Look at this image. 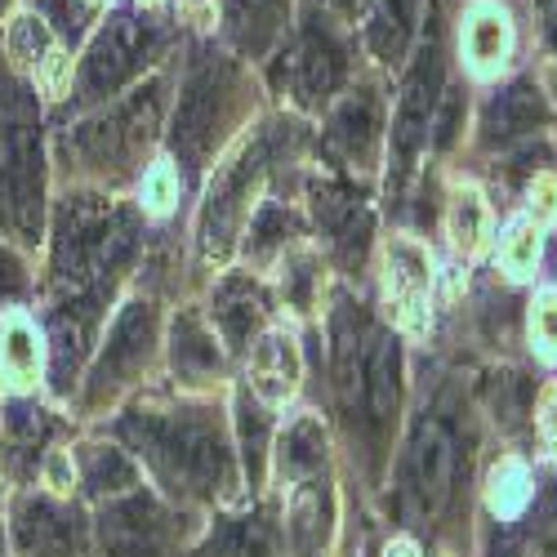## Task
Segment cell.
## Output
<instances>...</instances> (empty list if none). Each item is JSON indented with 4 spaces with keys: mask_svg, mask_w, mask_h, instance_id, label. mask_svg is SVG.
Wrapping results in <instances>:
<instances>
[{
    "mask_svg": "<svg viewBox=\"0 0 557 557\" xmlns=\"http://www.w3.org/2000/svg\"><path fill=\"white\" fill-rule=\"evenodd\" d=\"M45 178L40 95L0 63V242L18 255L45 242Z\"/></svg>",
    "mask_w": 557,
    "mask_h": 557,
    "instance_id": "6da1fadb",
    "label": "cell"
},
{
    "mask_svg": "<svg viewBox=\"0 0 557 557\" xmlns=\"http://www.w3.org/2000/svg\"><path fill=\"white\" fill-rule=\"evenodd\" d=\"M121 437L174 486L214 495L232 482L227 437L206 410H178V414L134 410L121 424Z\"/></svg>",
    "mask_w": 557,
    "mask_h": 557,
    "instance_id": "7a4b0ae2",
    "label": "cell"
},
{
    "mask_svg": "<svg viewBox=\"0 0 557 557\" xmlns=\"http://www.w3.org/2000/svg\"><path fill=\"white\" fill-rule=\"evenodd\" d=\"M161 108H165V95H161V81H148L129 89V95L103 103L95 116H85L67 138L63 148L85 165V170H125L129 161H138V152H148V144L161 129Z\"/></svg>",
    "mask_w": 557,
    "mask_h": 557,
    "instance_id": "3957f363",
    "label": "cell"
},
{
    "mask_svg": "<svg viewBox=\"0 0 557 557\" xmlns=\"http://www.w3.org/2000/svg\"><path fill=\"white\" fill-rule=\"evenodd\" d=\"M161 27L148 14L121 10L112 18H103L89 32V45L76 67V95L81 103H112L116 89H125L138 72L152 63V54L161 50Z\"/></svg>",
    "mask_w": 557,
    "mask_h": 557,
    "instance_id": "277c9868",
    "label": "cell"
},
{
    "mask_svg": "<svg viewBox=\"0 0 557 557\" xmlns=\"http://www.w3.org/2000/svg\"><path fill=\"white\" fill-rule=\"evenodd\" d=\"M0 63L18 81H27L40 95V103H63L76 85L67 40L27 5H18L0 27Z\"/></svg>",
    "mask_w": 557,
    "mask_h": 557,
    "instance_id": "5b68a950",
    "label": "cell"
},
{
    "mask_svg": "<svg viewBox=\"0 0 557 557\" xmlns=\"http://www.w3.org/2000/svg\"><path fill=\"white\" fill-rule=\"evenodd\" d=\"M237 99V67L227 59H201L188 81H183L178 95V112H174V129H170V148L178 161L201 165L214 148V134L232 112Z\"/></svg>",
    "mask_w": 557,
    "mask_h": 557,
    "instance_id": "8992f818",
    "label": "cell"
},
{
    "mask_svg": "<svg viewBox=\"0 0 557 557\" xmlns=\"http://www.w3.org/2000/svg\"><path fill=\"white\" fill-rule=\"evenodd\" d=\"M446 95V81H442V45L437 36H420V50L410 59L406 85H401V103L393 116V183H401L414 174V161L424 157L429 138H433V116L437 103Z\"/></svg>",
    "mask_w": 557,
    "mask_h": 557,
    "instance_id": "52a82bcc",
    "label": "cell"
},
{
    "mask_svg": "<svg viewBox=\"0 0 557 557\" xmlns=\"http://www.w3.org/2000/svg\"><path fill=\"white\" fill-rule=\"evenodd\" d=\"M157 348V308L144 304V299H134L116 312L112 321V331L95 357V366H89V375H85V397L89 401H103L112 393H121L129 380H138V370L148 366Z\"/></svg>",
    "mask_w": 557,
    "mask_h": 557,
    "instance_id": "ba28073f",
    "label": "cell"
},
{
    "mask_svg": "<svg viewBox=\"0 0 557 557\" xmlns=\"http://www.w3.org/2000/svg\"><path fill=\"white\" fill-rule=\"evenodd\" d=\"M263 178V144H246L237 157H232L214 183H210V197H206V210H201V250L214 259V255H227L232 237H237L242 219L250 214V197Z\"/></svg>",
    "mask_w": 557,
    "mask_h": 557,
    "instance_id": "9c48e42d",
    "label": "cell"
},
{
    "mask_svg": "<svg viewBox=\"0 0 557 557\" xmlns=\"http://www.w3.org/2000/svg\"><path fill=\"white\" fill-rule=\"evenodd\" d=\"M10 535L23 557H81L85 527L76 508L54 495H18L10 508Z\"/></svg>",
    "mask_w": 557,
    "mask_h": 557,
    "instance_id": "30bf717a",
    "label": "cell"
},
{
    "mask_svg": "<svg viewBox=\"0 0 557 557\" xmlns=\"http://www.w3.org/2000/svg\"><path fill=\"white\" fill-rule=\"evenodd\" d=\"M99 544L108 557H165V513L144 491L108 499L99 513Z\"/></svg>",
    "mask_w": 557,
    "mask_h": 557,
    "instance_id": "8fae6325",
    "label": "cell"
},
{
    "mask_svg": "<svg viewBox=\"0 0 557 557\" xmlns=\"http://www.w3.org/2000/svg\"><path fill=\"white\" fill-rule=\"evenodd\" d=\"M45 361H50V339L27 304L0 312V393L32 397L40 388Z\"/></svg>",
    "mask_w": 557,
    "mask_h": 557,
    "instance_id": "7c38bea8",
    "label": "cell"
},
{
    "mask_svg": "<svg viewBox=\"0 0 557 557\" xmlns=\"http://www.w3.org/2000/svg\"><path fill=\"white\" fill-rule=\"evenodd\" d=\"M455 482V437L442 420H424L414 429L410 459H406V495L420 513H437Z\"/></svg>",
    "mask_w": 557,
    "mask_h": 557,
    "instance_id": "4fadbf2b",
    "label": "cell"
},
{
    "mask_svg": "<svg viewBox=\"0 0 557 557\" xmlns=\"http://www.w3.org/2000/svg\"><path fill=\"white\" fill-rule=\"evenodd\" d=\"M401 401V344L388 331H370L366 339V366H361V406L366 420L384 429Z\"/></svg>",
    "mask_w": 557,
    "mask_h": 557,
    "instance_id": "5bb4252c",
    "label": "cell"
},
{
    "mask_svg": "<svg viewBox=\"0 0 557 557\" xmlns=\"http://www.w3.org/2000/svg\"><path fill=\"white\" fill-rule=\"evenodd\" d=\"M210 317H214L219 339L232 352H242V348H250V339L263 326L268 295L259 290V282H250V276H223L214 286V299H210Z\"/></svg>",
    "mask_w": 557,
    "mask_h": 557,
    "instance_id": "9a60e30c",
    "label": "cell"
},
{
    "mask_svg": "<svg viewBox=\"0 0 557 557\" xmlns=\"http://www.w3.org/2000/svg\"><path fill=\"white\" fill-rule=\"evenodd\" d=\"M299 388V344L286 331H268L250 344V393L255 401H286Z\"/></svg>",
    "mask_w": 557,
    "mask_h": 557,
    "instance_id": "2e32d148",
    "label": "cell"
},
{
    "mask_svg": "<svg viewBox=\"0 0 557 557\" xmlns=\"http://www.w3.org/2000/svg\"><path fill=\"white\" fill-rule=\"evenodd\" d=\"M170 366L183 384H210L223 370V348L201 312H178L170 331Z\"/></svg>",
    "mask_w": 557,
    "mask_h": 557,
    "instance_id": "e0dca14e",
    "label": "cell"
},
{
    "mask_svg": "<svg viewBox=\"0 0 557 557\" xmlns=\"http://www.w3.org/2000/svg\"><path fill=\"white\" fill-rule=\"evenodd\" d=\"M424 23V0H375V10L366 14V45L380 63H401L410 45L420 40Z\"/></svg>",
    "mask_w": 557,
    "mask_h": 557,
    "instance_id": "ac0fdd59",
    "label": "cell"
},
{
    "mask_svg": "<svg viewBox=\"0 0 557 557\" xmlns=\"http://www.w3.org/2000/svg\"><path fill=\"white\" fill-rule=\"evenodd\" d=\"M544 125V99L535 85H508L491 99L486 116H482V138L486 144H513V138H527Z\"/></svg>",
    "mask_w": 557,
    "mask_h": 557,
    "instance_id": "d6986e66",
    "label": "cell"
},
{
    "mask_svg": "<svg viewBox=\"0 0 557 557\" xmlns=\"http://www.w3.org/2000/svg\"><path fill=\"white\" fill-rule=\"evenodd\" d=\"M326 144L344 157V161H357L366 165L375 157V144H380V103L370 95H352L335 108L331 116V129H326Z\"/></svg>",
    "mask_w": 557,
    "mask_h": 557,
    "instance_id": "ffe728a7",
    "label": "cell"
},
{
    "mask_svg": "<svg viewBox=\"0 0 557 557\" xmlns=\"http://www.w3.org/2000/svg\"><path fill=\"white\" fill-rule=\"evenodd\" d=\"M295 89H299V99L308 103H321V99H331L339 81H344V54H339V45L331 36H321V32H308L304 45L295 50Z\"/></svg>",
    "mask_w": 557,
    "mask_h": 557,
    "instance_id": "44dd1931",
    "label": "cell"
},
{
    "mask_svg": "<svg viewBox=\"0 0 557 557\" xmlns=\"http://www.w3.org/2000/svg\"><path fill=\"white\" fill-rule=\"evenodd\" d=\"M76 473H81V486L99 499H121L129 491H138V469L134 459L116 446H85L76 455Z\"/></svg>",
    "mask_w": 557,
    "mask_h": 557,
    "instance_id": "7402d4cb",
    "label": "cell"
},
{
    "mask_svg": "<svg viewBox=\"0 0 557 557\" xmlns=\"http://www.w3.org/2000/svg\"><path fill=\"white\" fill-rule=\"evenodd\" d=\"M388 295L401 317H414L429 299V255L414 242H393L388 250Z\"/></svg>",
    "mask_w": 557,
    "mask_h": 557,
    "instance_id": "603a6c76",
    "label": "cell"
},
{
    "mask_svg": "<svg viewBox=\"0 0 557 557\" xmlns=\"http://www.w3.org/2000/svg\"><path fill=\"white\" fill-rule=\"evenodd\" d=\"M201 557H282V540L263 518H237L214 527Z\"/></svg>",
    "mask_w": 557,
    "mask_h": 557,
    "instance_id": "cb8c5ba5",
    "label": "cell"
},
{
    "mask_svg": "<svg viewBox=\"0 0 557 557\" xmlns=\"http://www.w3.org/2000/svg\"><path fill=\"white\" fill-rule=\"evenodd\" d=\"M276 463H282V473L290 482H312L321 473V463H326V433H321L317 420H295L276 446Z\"/></svg>",
    "mask_w": 557,
    "mask_h": 557,
    "instance_id": "d4e9b609",
    "label": "cell"
},
{
    "mask_svg": "<svg viewBox=\"0 0 557 557\" xmlns=\"http://www.w3.org/2000/svg\"><path fill=\"white\" fill-rule=\"evenodd\" d=\"M463 50H469L473 67H495L508 54V18L495 5H478L469 14V27H463Z\"/></svg>",
    "mask_w": 557,
    "mask_h": 557,
    "instance_id": "484cf974",
    "label": "cell"
},
{
    "mask_svg": "<svg viewBox=\"0 0 557 557\" xmlns=\"http://www.w3.org/2000/svg\"><path fill=\"white\" fill-rule=\"evenodd\" d=\"M446 227H450V242L463 255H478L486 242V201L473 188H459L450 193V210H446Z\"/></svg>",
    "mask_w": 557,
    "mask_h": 557,
    "instance_id": "4316f807",
    "label": "cell"
},
{
    "mask_svg": "<svg viewBox=\"0 0 557 557\" xmlns=\"http://www.w3.org/2000/svg\"><path fill=\"white\" fill-rule=\"evenodd\" d=\"M27 295H32V276L23 268V255L10 242H0V312L27 304Z\"/></svg>",
    "mask_w": 557,
    "mask_h": 557,
    "instance_id": "83f0119b",
    "label": "cell"
},
{
    "mask_svg": "<svg viewBox=\"0 0 557 557\" xmlns=\"http://www.w3.org/2000/svg\"><path fill=\"white\" fill-rule=\"evenodd\" d=\"M535 255H540V232H535L531 223H518V227L504 237V250H499V259H504L508 272L535 268Z\"/></svg>",
    "mask_w": 557,
    "mask_h": 557,
    "instance_id": "f1b7e54d",
    "label": "cell"
},
{
    "mask_svg": "<svg viewBox=\"0 0 557 557\" xmlns=\"http://www.w3.org/2000/svg\"><path fill=\"white\" fill-rule=\"evenodd\" d=\"M263 424H268V414L259 410V401L242 397V437H246V469H250V478H259V469H263Z\"/></svg>",
    "mask_w": 557,
    "mask_h": 557,
    "instance_id": "f546056e",
    "label": "cell"
},
{
    "mask_svg": "<svg viewBox=\"0 0 557 557\" xmlns=\"http://www.w3.org/2000/svg\"><path fill=\"white\" fill-rule=\"evenodd\" d=\"M535 535L540 544L557 548V478H548V486L535 499Z\"/></svg>",
    "mask_w": 557,
    "mask_h": 557,
    "instance_id": "4dcf8cb0",
    "label": "cell"
},
{
    "mask_svg": "<svg viewBox=\"0 0 557 557\" xmlns=\"http://www.w3.org/2000/svg\"><path fill=\"white\" fill-rule=\"evenodd\" d=\"M170 197H174V174H170V165L148 170V174H144V206L161 210V206H170Z\"/></svg>",
    "mask_w": 557,
    "mask_h": 557,
    "instance_id": "1f68e13d",
    "label": "cell"
},
{
    "mask_svg": "<svg viewBox=\"0 0 557 557\" xmlns=\"http://www.w3.org/2000/svg\"><path fill=\"white\" fill-rule=\"evenodd\" d=\"M535 335L544 348H557V295H544L535 308Z\"/></svg>",
    "mask_w": 557,
    "mask_h": 557,
    "instance_id": "d6a6232c",
    "label": "cell"
},
{
    "mask_svg": "<svg viewBox=\"0 0 557 557\" xmlns=\"http://www.w3.org/2000/svg\"><path fill=\"white\" fill-rule=\"evenodd\" d=\"M370 10H375V0H331V14L344 23H361Z\"/></svg>",
    "mask_w": 557,
    "mask_h": 557,
    "instance_id": "836d02e7",
    "label": "cell"
},
{
    "mask_svg": "<svg viewBox=\"0 0 557 557\" xmlns=\"http://www.w3.org/2000/svg\"><path fill=\"white\" fill-rule=\"evenodd\" d=\"M540 27H544L548 45L557 50V0H540Z\"/></svg>",
    "mask_w": 557,
    "mask_h": 557,
    "instance_id": "e575fe53",
    "label": "cell"
},
{
    "mask_svg": "<svg viewBox=\"0 0 557 557\" xmlns=\"http://www.w3.org/2000/svg\"><path fill=\"white\" fill-rule=\"evenodd\" d=\"M491 557H518V544H513V535L504 531V540H495V544H491Z\"/></svg>",
    "mask_w": 557,
    "mask_h": 557,
    "instance_id": "d590c367",
    "label": "cell"
},
{
    "mask_svg": "<svg viewBox=\"0 0 557 557\" xmlns=\"http://www.w3.org/2000/svg\"><path fill=\"white\" fill-rule=\"evenodd\" d=\"M557 210V188H548V183H544V188H540V214H553Z\"/></svg>",
    "mask_w": 557,
    "mask_h": 557,
    "instance_id": "8d00e7d4",
    "label": "cell"
},
{
    "mask_svg": "<svg viewBox=\"0 0 557 557\" xmlns=\"http://www.w3.org/2000/svg\"><path fill=\"white\" fill-rule=\"evenodd\" d=\"M18 5H23V0H0V27H5V18H10Z\"/></svg>",
    "mask_w": 557,
    "mask_h": 557,
    "instance_id": "74e56055",
    "label": "cell"
},
{
    "mask_svg": "<svg viewBox=\"0 0 557 557\" xmlns=\"http://www.w3.org/2000/svg\"><path fill=\"white\" fill-rule=\"evenodd\" d=\"M384 557H414V548H410V544H393Z\"/></svg>",
    "mask_w": 557,
    "mask_h": 557,
    "instance_id": "f35d334b",
    "label": "cell"
},
{
    "mask_svg": "<svg viewBox=\"0 0 557 557\" xmlns=\"http://www.w3.org/2000/svg\"><path fill=\"white\" fill-rule=\"evenodd\" d=\"M548 410H553V414H548V424H553V433H557V393H553V401H548Z\"/></svg>",
    "mask_w": 557,
    "mask_h": 557,
    "instance_id": "ab89813d",
    "label": "cell"
},
{
    "mask_svg": "<svg viewBox=\"0 0 557 557\" xmlns=\"http://www.w3.org/2000/svg\"><path fill=\"white\" fill-rule=\"evenodd\" d=\"M242 5H250V10H263V5H272V0H242Z\"/></svg>",
    "mask_w": 557,
    "mask_h": 557,
    "instance_id": "60d3db41",
    "label": "cell"
},
{
    "mask_svg": "<svg viewBox=\"0 0 557 557\" xmlns=\"http://www.w3.org/2000/svg\"><path fill=\"white\" fill-rule=\"evenodd\" d=\"M81 5H85V10H99V0H81Z\"/></svg>",
    "mask_w": 557,
    "mask_h": 557,
    "instance_id": "b9f144b4",
    "label": "cell"
},
{
    "mask_svg": "<svg viewBox=\"0 0 557 557\" xmlns=\"http://www.w3.org/2000/svg\"><path fill=\"white\" fill-rule=\"evenodd\" d=\"M144 5H152V0H144Z\"/></svg>",
    "mask_w": 557,
    "mask_h": 557,
    "instance_id": "7bdbcfd3",
    "label": "cell"
}]
</instances>
